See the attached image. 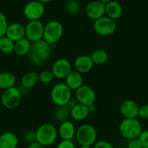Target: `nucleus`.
Returning a JSON list of instances; mask_svg holds the SVG:
<instances>
[{
    "label": "nucleus",
    "mask_w": 148,
    "mask_h": 148,
    "mask_svg": "<svg viewBox=\"0 0 148 148\" xmlns=\"http://www.w3.org/2000/svg\"><path fill=\"white\" fill-rule=\"evenodd\" d=\"M94 30L95 33L102 36L113 35L116 31L117 25L114 20L108 16H103L94 22Z\"/></svg>",
    "instance_id": "6e6552de"
},
{
    "label": "nucleus",
    "mask_w": 148,
    "mask_h": 148,
    "mask_svg": "<svg viewBox=\"0 0 148 148\" xmlns=\"http://www.w3.org/2000/svg\"><path fill=\"white\" fill-rule=\"evenodd\" d=\"M127 148H143L139 138L130 139L127 145Z\"/></svg>",
    "instance_id": "c9c22d12"
},
{
    "label": "nucleus",
    "mask_w": 148,
    "mask_h": 148,
    "mask_svg": "<svg viewBox=\"0 0 148 148\" xmlns=\"http://www.w3.org/2000/svg\"><path fill=\"white\" fill-rule=\"evenodd\" d=\"M64 1H65V2H69V1H71V0H64Z\"/></svg>",
    "instance_id": "c03bdc74"
},
{
    "label": "nucleus",
    "mask_w": 148,
    "mask_h": 148,
    "mask_svg": "<svg viewBox=\"0 0 148 148\" xmlns=\"http://www.w3.org/2000/svg\"><path fill=\"white\" fill-rule=\"evenodd\" d=\"M85 12L89 19L96 21L105 15V5L101 3L99 0H94L87 4Z\"/></svg>",
    "instance_id": "ddd939ff"
},
{
    "label": "nucleus",
    "mask_w": 148,
    "mask_h": 148,
    "mask_svg": "<svg viewBox=\"0 0 148 148\" xmlns=\"http://www.w3.org/2000/svg\"><path fill=\"white\" fill-rule=\"evenodd\" d=\"M90 112L88 106L78 102L71 109V118L76 121H82L87 119Z\"/></svg>",
    "instance_id": "6ab92c4d"
},
{
    "label": "nucleus",
    "mask_w": 148,
    "mask_h": 148,
    "mask_svg": "<svg viewBox=\"0 0 148 148\" xmlns=\"http://www.w3.org/2000/svg\"><path fill=\"white\" fill-rule=\"evenodd\" d=\"M2 112V106H1V104H0V113Z\"/></svg>",
    "instance_id": "79ce46f5"
},
{
    "label": "nucleus",
    "mask_w": 148,
    "mask_h": 148,
    "mask_svg": "<svg viewBox=\"0 0 148 148\" xmlns=\"http://www.w3.org/2000/svg\"><path fill=\"white\" fill-rule=\"evenodd\" d=\"M36 142L44 147L53 145L58 137V130L52 123H44L38 127L36 131Z\"/></svg>",
    "instance_id": "f03ea898"
},
{
    "label": "nucleus",
    "mask_w": 148,
    "mask_h": 148,
    "mask_svg": "<svg viewBox=\"0 0 148 148\" xmlns=\"http://www.w3.org/2000/svg\"><path fill=\"white\" fill-rule=\"evenodd\" d=\"M14 47L15 42L8 36H4L0 38V52L9 55L14 52Z\"/></svg>",
    "instance_id": "bb28decb"
},
{
    "label": "nucleus",
    "mask_w": 148,
    "mask_h": 148,
    "mask_svg": "<svg viewBox=\"0 0 148 148\" xmlns=\"http://www.w3.org/2000/svg\"><path fill=\"white\" fill-rule=\"evenodd\" d=\"M39 82L45 84L51 83L55 79V76H54L52 72L49 70H44V71H41L39 73Z\"/></svg>",
    "instance_id": "c85d7f7f"
},
{
    "label": "nucleus",
    "mask_w": 148,
    "mask_h": 148,
    "mask_svg": "<svg viewBox=\"0 0 148 148\" xmlns=\"http://www.w3.org/2000/svg\"><path fill=\"white\" fill-rule=\"evenodd\" d=\"M95 65H101L106 63L108 60L109 55L107 51L103 49H97L90 55Z\"/></svg>",
    "instance_id": "a878e982"
},
{
    "label": "nucleus",
    "mask_w": 148,
    "mask_h": 148,
    "mask_svg": "<svg viewBox=\"0 0 148 148\" xmlns=\"http://www.w3.org/2000/svg\"><path fill=\"white\" fill-rule=\"evenodd\" d=\"M32 42H30L27 38L24 37L22 39L15 42L14 52L18 56H25L28 55L30 49H31Z\"/></svg>",
    "instance_id": "b1692460"
},
{
    "label": "nucleus",
    "mask_w": 148,
    "mask_h": 148,
    "mask_svg": "<svg viewBox=\"0 0 148 148\" xmlns=\"http://www.w3.org/2000/svg\"><path fill=\"white\" fill-rule=\"evenodd\" d=\"M76 99L79 103L90 105L95 103L96 100V93L95 90L87 85H82L75 92Z\"/></svg>",
    "instance_id": "9b49d317"
},
{
    "label": "nucleus",
    "mask_w": 148,
    "mask_h": 148,
    "mask_svg": "<svg viewBox=\"0 0 148 148\" xmlns=\"http://www.w3.org/2000/svg\"><path fill=\"white\" fill-rule=\"evenodd\" d=\"M63 31V25L60 21H49L45 25L43 39L52 46L60 40Z\"/></svg>",
    "instance_id": "423d86ee"
},
{
    "label": "nucleus",
    "mask_w": 148,
    "mask_h": 148,
    "mask_svg": "<svg viewBox=\"0 0 148 148\" xmlns=\"http://www.w3.org/2000/svg\"><path fill=\"white\" fill-rule=\"evenodd\" d=\"M142 119H148V104L142 105L139 108V116Z\"/></svg>",
    "instance_id": "f704fd0d"
},
{
    "label": "nucleus",
    "mask_w": 148,
    "mask_h": 148,
    "mask_svg": "<svg viewBox=\"0 0 148 148\" xmlns=\"http://www.w3.org/2000/svg\"><path fill=\"white\" fill-rule=\"evenodd\" d=\"M52 53V45L45 42L44 39H42L31 44V49L27 57L33 65L42 66L49 60Z\"/></svg>",
    "instance_id": "f257e3e1"
},
{
    "label": "nucleus",
    "mask_w": 148,
    "mask_h": 148,
    "mask_svg": "<svg viewBox=\"0 0 148 148\" xmlns=\"http://www.w3.org/2000/svg\"><path fill=\"white\" fill-rule=\"evenodd\" d=\"M88 108H89V110L90 112V113H94L97 110V105H95V103H93L90 105H88Z\"/></svg>",
    "instance_id": "4c0bfd02"
},
{
    "label": "nucleus",
    "mask_w": 148,
    "mask_h": 148,
    "mask_svg": "<svg viewBox=\"0 0 148 148\" xmlns=\"http://www.w3.org/2000/svg\"><path fill=\"white\" fill-rule=\"evenodd\" d=\"M28 148H45V147L36 141V142H33V143L29 144L28 146Z\"/></svg>",
    "instance_id": "e433bc0d"
},
{
    "label": "nucleus",
    "mask_w": 148,
    "mask_h": 148,
    "mask_svg": "<svg viewBox=\"0 0 148 148\" xmlns=\"http://www.w3.org/2000/svg\"><path fill=\"white\" fill-rule=\"evenodd\" d=\"M16 77L12 73L9 71H3L0 73V89H8L15 86Z\"/></svg>",
    "instance_id": "5701e85b"
},
{
    "label": "nucleus",
    "mask_w": 148,
    "mask_h": 148,
    "mask_svg": "<svg viewBox=\"0 0 148 148\" xmlns=\"http://www.w3.org/2000/svg\"><path fill=\"white\" fill-rule=\"evenodd\" d=\"M53 117L58 122L62 123L71 118V108L68 105L57 106L54 110Z\"/></svg>",
    "instance_id": "393cba45"
},
{
    "label": "nucleus",
    "mask_w": 148,
    "mask_h": 148,
    "mask_svg": "<svg viewBox=\"0 0 148 148\" xmlns=\"http://www.w3.org/2000/svg\"><path fill=\"white\" fill-rule=\"evenodd\" d=\"M58 130V135L62 139L73 140L76 136V126L72 121L69 120L60 123Z\"/></svg>",
    "instance_id": "dca6fc26"
},
{
    "label": "nucleus",
    "mask_w": 148,
    "mask_h": 148,
    "mask_svg": "<svg viewBox=\"0 0 148 148\" xmlns=\"http://www.w3.org/2000/svg\"><path fill=\"white\" fill-rule=\"evenodd\" d=\"M22 95L20 89L16 86L5 89L1 95V102L7 109L14 110L21 104Z\"/></svg>",
    "instance_id": "0eeeda50"
},
{
    "label": "nucleus",
    "mask_w": 148,
    "mask_h": 148,
    "mask_svg": "<svg viewBox=\"0 0 148 148\" xmlns=\"http://www.w3.org/2000/svg\"><path fill=\"white\" fill-rule=\"evenodd\" d=\"M139 105L132 99H126L120 105L121 114L125 119H136L139 116Z\"/></svg>",
    "instance_id": "4468645a"
},
{
    "label": "nucleus",
    "mask_w": 148,
    "mask_h": 148,
    "mask_svg": "<svg viewBox=\"0 0 148 148\" xmlns=\"http://www.w3.org/2000/svg\"><path fill=\"white\" fill-rule=\"evenodd\" d=\"M23 139L24 142L28 144H31L36 142V131L32 130V129L25 131L23 134Z\"/></svg>",
    "instance_id": "7c9ffc66"
},
{
    "label": "nucleus",
    "mask_w": 148,
    "mask_h": 148,
    "mask_svg": "<svg viewBox=\"0 0 148 148\" xmlns=\"http://www.w3.org/2000/svg\"><path fill=\"white\" fill-rule=\"evenodd\" d=\"M19 139L12 132H7L0 135V148H17Z\"/></svg>",
    "instance_id": "412c9836"
},
{
    "label": "nucleus",
    "mask_w": 148,
    "mask_h": 148,
    "mask_svg": "<svg viewBox=\"0 0 148 148\" xmlns=\"http://www.w3.org/2000/svg\"><path fill=\"white\" fill-rule=\"evenodd\" d=\"M5 36L14 42L22 39L23 38L25 37V26L19 23H11L8 25Z\"/></svg>",
    "instance_id": "f3484780"
},
{
    "label": "nucleus",
    "mask_w": 148,
    "mask_h": 148,
    "mask_svg": "<svg viewBox=\"0 0 148 148\" xmlns=\"http://www.w3.org/2000/svg\"><path fill=\"white\" fill-rule=\"evenodd\" d=\"M116 148H126V147H118Z\"/></svg>",
    "instance_id": "37998d69"
},
{
    "label": "nucleus",
    "mask_w": 148,
    "mask_h": 148,
    "mask_svg": "<svg viewBox=\"0 0 148 148\" xmlns=\"http://www.w3.org/2000/svg\"><path fill=\"white\" fill-rule=\"evenodd\" d=\"M93 148H115L113 144H111L110 142L106 140H99L97 141L95 144H94Z\"/></svg>",
    "instance_id": "2f4dec72"
},
{
    "label": "nucleus",
    "mask_w": 148,
    "mask_h": 148,
    "mask_svg": "<svg viewBox=\"0 0 148 148\" xmlns=\"http://www.w3.org/2000/svg\"><path fill=\"white\" fill-rule=\"evenodd\" d=\"M38 1L42 2V3L44 4V5H45V4H48L49 3V2H51L52 0H38Z\"/></svg>",
    "instance_id": "58836bf2"
},
{
    "label": "nucleus",
    "mask_w": 148,
    "mask_h": 148,
    "mask_svg": "<svg viewBox=\"0 0 148 148\" xmlns=\"http://www.w3.org/2000/svg\"><path fill=\"white\" fill-rule=\"evenodd\" d=\"M99 1L101 2V3L103 4V5H106L107 4H108L110 2L111 0H99Z\"/></svg>",
    "instance_id": "ea45409f"
},
{
    "label": "nucleus",
    "mask_w": 148,
    "mask_h": 148,
    "mask_svg": "<svg viewBox=\"0 0 148 148\" xmlns=\"http://www.w3.org/2000/svg\"><path fill=\"white\" fill-rule=\"evenodd\" d=\"M65 10L70 15H76L80 12L81 5L76 0H71L69 2H66Z\"/></svg>",
    "instance_id": "cd10ccee"
},
{
    "label": "nucleus",
    "mask_w": 148,
    "mask_h": 148,
    "mask_svg": "<svg viewBox=\"0 0 148 148\" xmlns=\"http://www.w3.org/2000/svg\"><path fill=\"white\" fill-rule=\"evenodd\" d=\"M138 138L142 143V147L148 148V129L142 130V133L140 134Z\"/></svg>",
    "instance_id": "473e14b6"
},
{
    "label": "nucleus",
    "mask_w": 148,
    "mask_h": 148,
    "mask_svg": "<svg viewBox=\"0 0 148 148\" xmlns=\"http://www.w3.org/2000/svg\"><path fill=\"white\" fill-rule=\"evenodd\" d=\"M21 86L26 89L35 87L39 82V73L29 71L24 74L21 78Z\"/></svg>",
    "instance_id": "4be33fe9"
},
{
    "label": "nucleus",
    "mask_w": 148,
    "mask_h": 148,
    "mask_svg": "<svg viewBox=\"0 0 148 148\" xmlns=\"http://www.w3.org/2000/svg\"><path fill=\"white\" fill-rule=\"evenodd\" d=\"M50 97L56 106L66 105L72 99V90L65 83H58L52 86L50 92Z\"/></svg>",
    "instance_id": "20e7f679"
},
{
    "label": "nucleus",
    "mask_w": 148,
    "mask_h": 148,
    "mask_svg": "<svg viewBox=\"0 0 148 148\" xmlns=\"http://www.w3.org/2000/svg\"><path fill=\"white\" fill-rule=\"evenodd\" d=\"M65 83L71 90H77L84 83L83 76L81 73L74 70L71 71L65 79Z\"/></svg>",
    "instance_id": "a211bd4d"
},
{
    "label": "nucleus",
    "mask_w": 148,
    "mask_h": 148,
    "mask_svg": "<svg viewBox=\"0 0 148 148\" xmlns=\"http://www.w3.org/2000/svg\"><path fill=\"white\" fill-rule=\"evenodd\" d=\"M119 132L126 139L139 137L142 132V125L137 119H124L119 124Z\"/></svg>",
    "instance_id": "7ed1b4c3"
},
{
    "label": "nucleus",
    "mask_w": 148,
    "mask_h": 148,
    "mask_svg": "<svg viewBox=\"0 0 148 148\" xmlns=\"http://www.w3.org/2000/svg\"><path fill=\"white\" fill-rule=\"evenodd\" d=\"M8 25H9L6 15L0 12V38L5 36Z\"/></svg>",
    "instance_id": "c756f323"
},
{
    "label": "nucleus",
    "mask_w": 148,
    "mask_h": 148,
    "mask_svg": "<svg viewBox=\"0 0 148 148\" xmlns=\"http://www.w3.org/2000/svg\"><path fill=\"white\" fill-rule=\"evenodd\" d=\"M45 25L39 21H29L25 26V38L30 42H36L43 39Z\"/></svg>",
    "instance_id": "9d476101"
},
{
    "label": "nucleus",
    "mask_w": 148,
    "mask_h": 148,
    "mask_svg": "<svg viewBox=\"0 0 148 148\" xmlns=\"http://www.w3.org/2000/svg\"><path fill=\"white\" fill-rule=\"evenodd\" d=\"M105 15L114 21L119 19L123 15V8L121 5L117 1L111 0L105 5Z\"/></svg>",
    "instance_id": "aec40b11"
},
{
    "label": "nucleus",
    "mask_w": 148,
    "mask_h": 148,
    "mask_svg": "<svg viewBox=\"0 0 148 148\" xmlns=\"http://www.w3.org/2000/svg\"><path fill=\"white\" fill-rule=\"evenodd\" d=\"M45 5L38 0L28 2L23 10V15L28 21H39L45 15Z\"/></svg>",
    "instance_id": "1a4fd4ad"
},
{
    "label": "nucleus",
    "mask_w": 148,
    "mask_h": 148,
    "mask_svg": "<svg viewBox=\"0 0 148 148\" xmlns=\"http://www.w3.org/2000/svg\"><path fill=\"white\" fill-rule=\"evenodd\" d=\"M79 148H93L92 146H85V145H81Z\"/></svg>",
    "instance_id": "a19ab883"
},
{
    "label": "nucleus",
    "mask_w": 148,
    "mask_h": 148,
    "mask_svg": "<svg viewBox=\"0 0 148 148\" xmlns=\"http://www.w3.org/2000/svg\"><path fill=\"white\" fill-rule=\"evenodd\" d=\"M75 138L80 145L93 146L97 139V132L92 125L84 123L76 129Z\"/></svg>",
    "instance_id": "39448f33"
},
{
    "label": "nucleus",
    "mask_w": 148,
    "mask_h": 148,
    "mask_svg": "<svg viewBox=\"0 0 148 148\" xmlns=\"http://www.w3.org/2000/svg\"><path fill=\"white\" fill-rule=\"evenodd\" d=\"M94 62L90 55H83L77 57L74 61L73 66L76 71L82 74L86 73L92 71L94 67Z\"/></svg>",
    "instance_id": "2eb2a0df"
},
{
    "label": "nucleus",
    "mask_w": 148,
    "mask_h": 148,
    "mask_svg": "<svg viewBox=\"0 0 148 148\" xmlns=\"http://www.w3.org/2000/svg\"><path fill=\"white\" fill-rule=\"evenodd\" d=\"M56 148H76V145L73 140H65L62 139L61 142L58 143Z\"/></svg>",
    "instance_id": "72a5a7b5"
},
{
    "label": "nucleus",
    "mask_w": 148,
    "mask_h": 148,
    "mask_svg": "<svg viewBox=\"0 0 148 148\" xmlns=\"http://www.w3.org/2000/svg\"><path fill=\"white\" fill-rule=\"evenodd\" d=\"M71 71L72 65L71 62L65 58H60L54 62L51 71L55 78L58 79H65Z\"/></svg>",
    "instance_id": "f8f14e48"
}]
</instances>
